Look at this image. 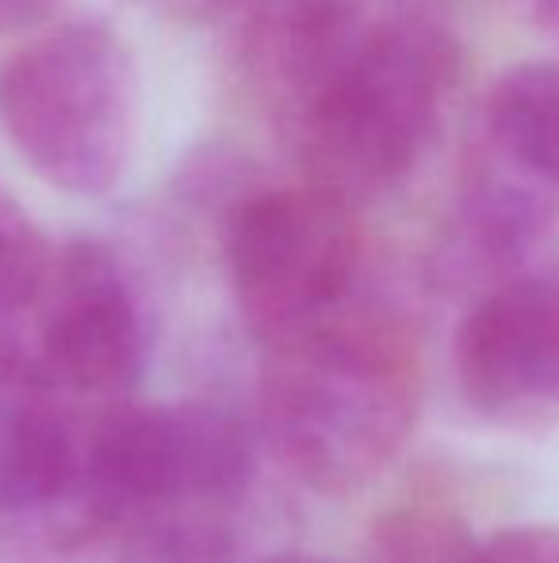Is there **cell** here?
Masks as SVG:
<instances>
[{
  "mask_svg": "<svg viewBox=\"0 0 559 563\" xmlns=\"http://www.w3.org/2000/svg\"><path fill=\"white\" fill-rule=\"evenodd\" d=\"M418 415L411 341L391 322L334 311L269 341L261 430L291 475L314 490H353L406 445Z\"/></svg>",
  "mask_w": 559,
  "mask_h": 563,
  "instance_id": "1",
  "label": "cell"
},
{
  "mask_svg": "<svg viewBox=\"0 0 559 563\" xmlns=\"http://www.w3.org/2000/svg\"><path fill=\"white\" fill-rule=\"evenodd\" d=\"M456 51L425 23H376L283 115L311 185L353 208L399 188L437 139Z\"/></svg>",
  "mask_w": 559,
  "mask_h": 563,
  "instance_id": "2",
  "label": "cell"
},
{
  "mask_svg": "<svg viewBox=\"0 0 559 563\" xmlns=\"http://www.w3.org/2000/svg\"><path fill=\"white\" fill-rule=\"evenodd\" d=\"M138 119L135 62L104 23L54 27L0 66V131L69 196H104L127 177Z\"/></svg>",
  "mask_w": 559,
  "mask_h": 563,
  "instance_id": "3",
  "label": "cell"
},
{
  "mask_svg": "<svg viewBox=\"0 0 559 563\" xmlns=\"http://www.w3.org/2000/svg\"><path fill=\"white\" fill-rule=\"evenodd\" d=\"M254 433L208 402L120 410L85 445L81 514L120 521L157 510H226L254 483Z\"/></svg>",
  "mask_w": 559,
  "mask_h": 563,
  "instance_id": "4",
  "label": "cell"
},
{
  "mask_svg": "<svg viewBox=\"0 0 559 563\" xmlns=\"http://www.w3.org/2000/svg\"><path fill=\"white\" fill-rule=\"evenodd\" d=\"M357 250L353 208L322 188L242 200L226 223V268L249 330L269 345L342 311Z\"/></svg>",
  "mask_w": 559,
  "mask_h": 563,
  "instance_id": "5",
  "label": "cell"
},
{
  "mask_svg": "<svg viewBox=\"0 0 559 563\" xmlns=\"http://www.w3.org/2000/svg\"><path fill=\"white\" fill-rule=\"evenodd\" d=\"M54 387L120 395L146 368V334L120 261L97 242H69L31 319L23 356Z\"/></svg>",
  "mask_w": 559,
  "mask_h": 563,
  "instance_id": "6",
  "label": "cell"
},
{
  "mask_svg": "<svg viewBox=\"0 0 559 563\" xmlns=\"http://www.w3.org/2000/svg\"><path fill=\"white\" fill-rule=\"evenodd\" d=\"M456 379L487 415L559 402V265L487 288L456 330Z\"/></svg>",
  "mask_w": 559,
  "mask_h": 563,
  "instance_id": "7",
  "label": "cell"
},
{
  "mask_svg": "<svg viewBox=\"0 0 559 563\" xmlns=\"http://www.w3.org/2000/svg\"><path fill=\"white\" fill-rule=\"evenodd\" d=\"M81 472L85 445L58 410V387L27 361L0 356V518L69 503Z\"/></svg>",
  "mask_w": 559,
  "mask_h": 563,
  "instance_id": "8",
  "label": "cell"
},
{
  "mask_svg": "<svg viewBox=\"0 0 559 563\" xmlns=\"http://www.w3.org/2000/svg\"><path fill=\"white\" fill-rule=\"evenodd\" d=\"M559 223V192L529 173L502 162L494 150H479L468 165L456 203V257L494 284L525 273V261L545 245ZM491 284V288H494Z\"/></svg>",
  "mask_w": 559,
  "mask_h": 563,
  "instance_id": "9",
  "label": "cell"
},
{
  "mask_svg": "<svg viewBox=\"0 0 559 563\" xmlns=\"http://www.w3.org/2000/svg\"><path fill=\"white\" fill-rule=\"evenodd\" d=\"M483 146L559 192V62H522L491 85Z\"/></svg>",
  "mask_w": 559,
  "mask_h": 563,
  "instance_id": "10",
  "label": "cell"
},
{
  "mask_svg": "<svg viewBox=\"0 0 559 563\" xmlns=\"http://www.w3.org/2000/svg\"><path fill=\"white\" fill-rule=\"evenodd\" d=\"M234 537L223 510L142 514L123 563H231Z\"/></svg>",
  "mask_w": 559,
  "mask_h": 563,
  "instance_id": "11",
  "label": "cell"
},
{
  "mask_svg": "<svg viewBox=\"0 0 559 563\" xmlns=\"http://www.w3.org/2000/svg\"><path fill=\"white\" fill-rule=\"evenodd\" d=\"M471 541L463 526L440 514H403L383 533L380 563H468Z\"/></svg>",
  "mask_w": 559,
  "mask_h": 563,
  "instance_id": "12",
  "label": "cell"
},
{
  "mask_svg": "<svg viewBox=\"0 0 559 563\" xmlns=\"http://www.w3.org/2000/svg\"><path fill=\"white\" fill-rule=\"evenodd\" d=\"M468 563H559V529L517 526L476 541Z\"/></svg>",
  "mask_w": 559,
  "mask_h": 563,
  "instance_id": "13",
  "label": "cell"
},
{
  "mask_svg": "<svg viewBox=\"0 0 559 563\" xmlns=\"http://www.w3.org/2000/svg\"><path fill=\"white\" fill-rule=\"evenodd\" d=\"M58 0H0V35L4 31H20L31 23H43L54 12Z\"/></svg>",
  "mask_w": 559,
  "mask_h": 563,
  "instance_id": "14",
  "label": "cell"
},
{
  "mask_svg": "<svg viewBox=\"0 0 559 563\" xmlns=\"http://www.w3.org/2000/svg\"><path fill=\"white\" fill-rule=\"evenodd\" d=\"M172 15H185V20H211V15L226 12L238 0H161Z\"/></svg>",
  "mask_w": 559,
  "mask_h": 563,
  "instance_id": "15",
  "label": "cell"
},
{
  "mask_svg": "<svg viewBox=\"0 0 559 563\" xmlns=\"http://www.w3.org/2000/svg\"><path fill=\"white\" fill-rule=\"evenodd\" d=\"M537 12L545 20V27L559 35V0H537Z\"/></svg>",
  "mask_w": 559,
  "mask_h": 563,
  "instance_id": "16",
  "label": "cell"
},
{
  "mask_svg": "<svg viewBox=\"0 0 559 563\" xmlns=\"http://www.w3.org/2000/svg\"><path fill=\"white\" fill-rule=\"evenodd\" d=\"M272 563H326V560H311V556H280V560H272Z\"/></svg>",
  "mask_w": 559,
  "mask_h": 563,
  "instance_id": "17",
  "label": "cell"
}]
</instances>
